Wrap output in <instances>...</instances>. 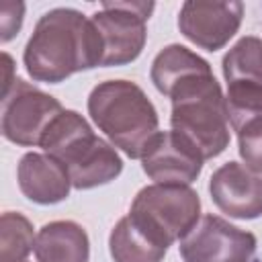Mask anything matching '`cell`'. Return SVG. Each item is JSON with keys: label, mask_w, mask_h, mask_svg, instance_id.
Here are the masks:
<instances>
[{"label": "cell", "mask_w": 262, "mask_h": 262, "mask_svg": "<svg viewBox=\"0 0 262 262\" xmlns=\"http://www.w3.org/2000/svg\"><path fill=\"white\" fill-rule=\"evenodd\" d=\"M25 68L37 82L57 84L102 61V43L92 20L74 8L45 12L27 41Z\"/></svg>", "instance_id": "cell-1"}, {"label": "cell", "mask_w": 262, "mask_h": 262, "mask_svg": "<svg viewBox=\"0 0 262 262\" xmlns=\"http://www.w3.org/2000/svg\"><path fill=\"white\" fill-rule=\"evenodd\" d=\"M88 115L108 141L129 158H141L160 133L158 111L147 94L129 80H106L92 88Z\"/></svg>", "instance_id": "cell-2"}, {"label": "cell", "mask_w": 262, "mask_h": 262, "mask_svg": "<svg viewBox=\"0 0 262 262\" xmlns=\"http://www.w3.org/2000/svg\"><path fill=\"white\" fill-rule=\"evenodd\" d=\"M41 147L68 170L72 186L80 190L106 184L123 170V160L113 143L98 137L76 111L63 108L45 131Z\"/></svg>", "instance_id": "cell-3"}, {"label": "cell", "mask_w": 262, "mask_h": 262, "mask_svg": "<svg viewBox=\"0 0 262 262\" xmlns=\"http://www.w3.org/2000/svg\"><path fill=\"white\" fill-rule=\"evenodd\" d=\"M170 98L172 131L192 143L203 160L223 154L229 145V117L225 96L213 72L184 80Z\"/></svg>", "instance_id": "cell-4"}, {"label": "cell", "mask_w": 262, "mask_h": 262, "mask_svg": "<svg viewBox=\"0 0 262 262\" xmlns=\"http://www.w3.org/2000/svg\"><path fill=\"white\" fill-rule=\"evenodd\" d=\"M129 215L164 246L180 242L201 217V199L188 184H149L143 186Z\"/></svg>", "instance_id": "cell-5"}, {"label": "cell", "mask_w": 262, "mask_h": 262, "mask_svg": "<svg viewBox=\"0 0 262 262\" xmlns=\"http://www.w3.org/2000/svg\"><path fill=\"white\" fill-rule=\"evenodd\" d=\"M61 113L57 98L16 76L2 90V135L16 145H41L45 131Z\"/></svg>", "instance_id": "cell-6"}, {"label": "cell", "mask_w": 262, "mask_h": 262, "mask_svg": "<svg viewBox=\"0 0 262 262\" xmlns=\"http://www.w3.org/2000/svg\"><path fill=\"white\" fill-rule=\"evenodd\" d=\"M154 8V2H102V10L90 18L102 43L100 66H125L139 57Z\"/></svg>", "instance_id": "cell-7"}, {"label": "cell", "mask_w": 262, "mask_h": 262, "mask_svg": "<svg viewBox=\"0 0 262 262\" xmlns=\"http://www.w3.org/2000/svg\"><path fill=\"white\" fill-rule=\"evenodd\" d=\"M178 250L184 262H252L256 235L219 215H203L180 239Z\"/></svg>", "instance_id": "cell-8"}, {"label": "cell", "mask_w": 262, "mask_h": 262, "mask_svg": "<svg viewBox=\"0 0 262 262\" xmlns=\"http://www.w3.org/2000/svg\"><path fill=\"white\" fill-rule=\"evenodd\" d=\"M244 16V4L239 0L229 2H205L188 0L178 14L180 33L201 49L217 51L237 33Z\"/></svg>", "instance_id": "cell-9"}, {"label": "cell", "mask_w": 262, "mask_h": 262, "mask_svg": "<svg viewBox=\"0 0 262 262\" xmlns=\"http://www.w3.org/2000/svg\"><path fill=\"white\" fill-rule=\"evenodd\" d=\"M203 156L176 131L158 133L141 156L143 172L158 184H190L203 170Z\"/></svg>", "instance_id": "cell-10"}, {"label": "cell", "mask_w": 262, "mask_h": 262, "mask_svg": "<svg viewBox=\"0 0 262 262\" xmlns=\"http://www.w3.org/2000/svg\"><path fill=\"white\" fill-rule=\"evenodd\" d=\"M209 192L217 209L235 219L262 215V176L237 162L219 166L209 180Z\"/></svg>", "instance_id": "cell-11"}, {"label": "cell", "mask_w": 262, "mask_h": 262, "mask_svg": "<svg viewBox=\"0 0 262 262\" xmlns=\"http://www.w3.org/2000/svg\"><path fill=\"white\" fill-rule=\"evenodd\" d=\"M16 178L20 192L39 205H53L68 199L72 186L68 170L49 154L37 151H29L20 158Z\"/></svg>", "instance_id": "cell-12"}, {"label": "cell", "mask_w": 262, "mask_h": 262, "mask_svg": "<svg viewBox=\"0 0 262 262\" xmlns=\"http://www.w3.org/2000/svg\"><path fill=\"white\" fill-rule=\"evenodd\" d=\"M37 262H88V233L76 221H51L35 239Z\"/></svg>", "instance_id": "cell-13"}, {"label": "cell", "mask_w": 262, "mask_h": 262, "mask_svg": "<svg viewBox=\"0 0 262 262\" xmlns=\"http://www.w3.org/2000/svg\"><path fill=\"white\" fill-rule=\"evenodd\" d=\"M108 248L115 262H162L168 250L131 215L119 219L113 227Z\"/></svg>", "instance_id": "cell-14"}, {"label": "cell", "mask_w": 262, "mask_h": 262, "mask_svg": "<svg viewBox=\"0 0 262 262\" xmlns=\"http://www.w3.org/2000/svg\"><path fill=\"white\" fill-rule=\"evenodd\" d=\"M207 72H211L209 61L184 45H168L151 61V82L168 98L178 84Z\"/></svg>", "instance_id": "cell-15"}, {"label": "cell", "mask_w": 262, "mask_h": 262, "mask_svg": "<svg viewBox=\"0 0 262 262\" xmlns=\"http://www.w3.org/2000/svg\"><path fill=\"white\" fill-rule=\"evenodd\" d=\"M223 76L227 84H262V41L252 35L242 37L223 57Z\"/></svg>", "instance_id": "cell-16"}, {"label": "cell", "mask_w": 262, "mask_h": 262, "mask_svg": "<svg viewBox=\"0 0 262 262\" xmlns=\"http://www.w3.org/2000/svg\"><path fill=\"white\" fill-rule=\"evenodd\" d=\"M227 117L235 133L248 125L262 121V84L254 82H231L227 84L225 96Z\"/></svg>", "instance_id": "cell-17"}, {"label": "cell", "mask_w": 262, "mask_h": 262, "mask_svg": "<svg viewBox=\"0 0 262 262\" xmlns=\"http://www.w3.org/2000/svg\"><path fill=\"white\" fill-rule=\"evenodd\" d=\"M0 235V262H25L29 252L35 250L33 225L20 213H2Z\"/></svg>", "instance_id": "cell-18"}, {"label": "cell", "mask_w": 262, "mask_h": 262, "mask_svg": "<svg viewBox=\"0 0 262 262\" xmlns=\"http://www.w3.org/2000/svg\"><path fill=\"white\" fill-rule=\"evenodd\" d=\"M239 156L256 174H262V121H256L237 133Z\"/></svg>", "instance_id": "cell-19"}, {"label": "cell", "mask_w": 262, "mask_h": 262, "mask_svg": "<svg viewBox=\"0 0 262 262\" xmlns=\"http://www.w3.org/2000/svg\"><path fill=\"white\" fill-rule=\"evenodd\" d=\"M23 14H25V4L20 2H4L2 4V41H10L20 25H23Z\"/></svg>", "instance_id": "cell-20"}]
</instances>
